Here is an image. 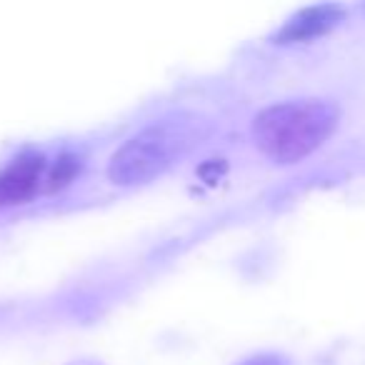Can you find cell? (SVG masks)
<instances>
[{
	"mask_svg": "<svg viewBox=\"0 0 365 365\" xmlns=\"http://www.w3.org/2000/svg\"><path fill=\"white\" fill-rule=\"evenodd\" d=\"M340 108L320 98H300L268 106L253 120L255 148L278 165H293L330 140Z\"/></svg>",
	"mask_w": 365,
	"mask_h": 365,
	"instance_id": "1",
	"label": "cell"
},
{
	"mask_svg": "<svg viewBox=\"0 0 365 365\" xmlns=\"http://www.w3.org/2000/svg\"><path fill=\"white\" fill-rule=\"evenodd\" d=\"M195 140H198L195 118L178 115L158 120L118 148L108 165V175L115 185L150 182L163 175L178 158L185 155Z\"/></svg>",
	"mask_w": 365,
	"mask_h": 365,
	"instance_id": "2",
	"label": "cell"
},
{
	"mask_svg": "<svg viewBox=\"0 0 365 365\" xmlns=\"http://www.w3.org/2000/svg\"><path fill=\"white\" fill-rule=\"evenodd\" d=\"M48 160L43 153H23L0 170V208L28 203L46 190Z\"/></svg>",
	"mask_w": 365,
	"mask_h": 365,
	"instance_id": "3",
	"label": "cell"
},
{
	"mask_svg": "<svg viewBox=\"0 0 365 365\" xmlns=\"http://www.w3.org/2000/svg\"><path fill=\"white\" fill-rule=\"evenodd\" d=\"M345 21V8L338 3H320L308 6L290 16L278 31L270 36L275 46H295V43H308L315 38H323L333 33Z\"/></svg>",
	"mask_w": 365,
	"mask_h": 365,
	"instance_id": "4",
	"label": "cell"
},
{
	"mask_svg": "<svg viewBox=\"0 0 365 365\" xmlns=\"http://www.w3.org/2000/svg\"><path fill=\"white\" fill-rule=\"evenodd\" d=\"M83 168V158L76 155V153H63V155L56 158L53 168H48L46 173V193H56V190L71 185L78 178Z\"/></svg>",
	"mask_w": 365,
	"mask_h": 365,
	"instance_id": "5",
	"label": "cell"
},
{
	"mask_svg": "<svg viewBox=\"0 0 365 365\" xmlns=\"http://www.w3.org/2000/svg\"><path fill=\"white\" fill-rule=\"evenodd\" d=\"M240 365H288V363H285V358H280V355L263 353V355H255V358L243 360Z\"/></svg>",
	"mask_w": 365,
	"mask_h": 365,
	"instance_id": "6",
	"label": "cell"
},
{
	"mask_svg": "<svg viewBox=\"0 0 365 365\" xmlns=\"http://www.w3.org/2000/svg\"><path fill=\"white\" fill-rule=\"evenodd\" d=\"M68 365H103V363H98V360H91V358H83V360H73V363H68Z\"/></svg>",
	"mask_w": 365,
	"mask_h": 365,
	"instance_id": "7",
	"label": "cell"
}]
</instances>
